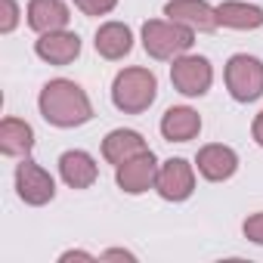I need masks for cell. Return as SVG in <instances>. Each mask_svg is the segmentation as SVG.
I'll list each match as a JSON object with an SVG mask.
<instances>
[{"label":"cell","mask_w":263,"mask_h":263,"mask_svg":"<svg viewBox=\"0 0 263 263\" xmlns=\"http://www.w3.org/2000/svg\"><path fill=\"white\" fill-rule=\"evenodd\" d=\"M37 105H41L44 121L53 127H62V130L81 127L93 118V105H90L87 93L68 78H56V81L44 84Z\"/></svg>","instance_id":"cell-1"},{"label":"cell","mask_w":263,"mask_h":263,"mask_svg":"<svg viewBox=\"0 0 263 263\" xmlns=\"http://www.w3.org/2000/svg\"><path fill=\"white\" fill-rule=\"evenodd\" d=\"M158 96V81L149 68H124L115 74V84H111V102L118 111L124 115H140L146 111Z\"/></svg>","instance_id":"cell-2"},{"label":"cell","mask_w":263,"mask_h":263,"mask_svg":"<svg viewBox=\"0 0 263 263\" xmlns=\"http://www.w3.org/2000/svg\"><path fill=\"white\" fill-rule=\"evenodd\" d=\"M195 44V31L180 25V22H164V19H149L143 25V47L152 59H180L183 53H189Z\"/></svg>","instance_id":"cell-3"},{"label":"cell","mask_w":263,"mask_h":263,"mask_svg":"<svg viewBox=\"0 0 263 263\" xmlns=\"http://www.w3.org/2000/svg\"><path fill=\"white\" fill-rule=\"evenodd\" d=\"M226 90L235 102H257L263 96V62L248 53H235L226 62Z\"/></svg>","instance_id":"cell-4"},{"label":"cell","mask_w":263,"mask_h":263,"mask_svg":"<svg viewBox=\"0 0 263 263\" xmlns=\"http://www.w3.org/2000/svg\"><path fill=\"white\" fill-rule=\"evenodd\" d=\"M171 81L183 96H204L211 90L214 81V68L204 56H189L183 53L180 59H174L171 65Z\"/></svg>","instance_id":"cell-5"},{"label":"cell","mask_w":263,"mask_h":263,"mask_svg":"<svg viewBox=\"0 0 263 263\" xmlns=\"http://www.w3.org/2000/svg\"><path fill=\"white\" fill-rule=\"evenodd\" d=\"M115 180H118V189L127 192V195H143V192L155 189L158 161H155L152 149L137 155V158H130V161H124L121 167H115Z\"/></svg>","instance_id":"cell-6"},{"label":"cell","mask_w":263,"mask_h":263,"mask_svg":"<svg viewBox=\"0 0 263 263\" xmlns=\"http://www.w3.org/2000/svg\"><path fill=\"white\" fill-rule=\"evenodd\" d=\"M155 192L164 201H186L195 192V171L186 158H171L158 167V180H155Z\"/></svg>","instance_id":"cell-7"},{"label":"cell","mask_w":263,"mask_h":263,"mask_svg":"<svg viewBox=\"0 0 263 263\" xmlns=\"http://www.w3.org/2000/svg\"><path fill=\"white\" fill-rule=\"evenodd\" d=\"M16 192H19V198H22L25 204L41 208V204L53 201L56 183H53V177H50L41 164H34V161L25 158V161L16 167Z\"/></svg>","instance_id":"cell-8"},{"label":"cell","mask_w":263,"mask_h":263,"mask_svg":"<svg viewBox=\"0 0 263 263\" xmlns=\"http://www.w3.org/2000/svg\"><path fill=\"white\" fill-rule=\"evenodd\" d=\"M164 16L192 31H217L220 28L217 7H211L208 0H171L164 7Z\"/></svg>","instance_id":"cell-9"},{"label":"cell","mask_w":263,"mask_h":263,"mask_svg":"<svg viewBox=\"0 0 263 263\" xmlns=\"http://www.w3.org/2000/svg\"><path fill=\"white\" fill-rule=\"evenodd\" d=\"M34 53L50 62V65H71L78 56H81V37L74 31H50V34H41L37 44H34Z\"/></svg>","instance_id":"cell-10"},{"label":"cell","mask_w":263,"mask_h":263,"mask_svg":"<svg viewBox=\"0 0 263 263\" xmlns=\"http://www.w3.org/2000/svg\"><path fill=\"white\" fill-rule=\"evenodd\" d=\"M195 164H198V174H201L204 180L223 183V180H229V177L238 171V155H235L229 146H223V143H211V146H201V149H198Z\"/></svg>","instance_id":"cell-11"},{"label":"cell","mask_w":263,"mask_h":263,"mask_svg":"<svg viewBox=\"0 0 263 263\" xmlns=\"http://www.w3.org/2000/svg\"><path fill=\"white\" fill-rule=\"evenodd\" d=\"M201 134V115L189 105H174L161 118V137L167 143H189Z\"/></svg>","instance_id":"cell-12"},{"label":"cell","mask_w":263,"mask_h":263,"mask_svg":"<svg viewBox=\"0 0 263 263\" xmlns=\"http://www.w3.org/2000/svg\"><path fill=\"white\" fill-rule=\"evenodd\" d=\"M143 152H149V146H146V140L137 134V130L118 127V130H111V134L102 140V158H105L108 164H115V167H121L124 161L137 158V155H143Z\"/></svg>","instance_id":"cell-13"},{"label":"cell","mask_w":263,"mask_h":263,"mask_svg":"<svg viewBox=\"0 0 263 263\" xmlns=\"http://www.w3.org/2000/svg\"><path fill=\"white\" fill-rule=\"evenodd\" d=\"M59 177L71 189H90L99 177V167H96L93 155L71 149V152H62V158H59Z\"/></svg>","instance_id":"cell-14"},{"label":"cell","mask_w":263,"mask_h":263,"mask_svg":"<svg viewBox=\"0 0 263 263\" xmlns=\"http://www.w3.org/2000/svg\"><path fill=\"white\" fill-rule=\"evenodd\" d=\"M93 47H96V53L102 59L118 62V59H124L130 50H134V31H130L124 22H105V25H99Z\"/></svg>","instance_id":"cell-15"},{"label":"cell","mask_w":263,"mask_h":263,"mask_svg":"<svg viewBox=\"0 0 263 263\" xmlns=\"http://www.w3.org/2000/svg\"><path fill=\"white\" fill-rule=\"evenodd\" d=\"M71 22V13L62 0H31L28 4V25L37 34H50V31H62Z\"/></svg>","instance_id":"cell-16"},{"label":"cell","mask_w":263,"mask_h":263,"mask_svg":"<svg viewBox=\"0 0 263 263\" xmlns=\"http://www.w3.org/2000/svg\"><path fill=\"white\" fill-rule=\"evenodd\" d=\"M31 149H34V130L28 121H19V118L0 121V152L7 158H28Z\"/></svg>","instance_id":"cell-17"},{"label":"cell","mask_w":263,"mask_h":263,"mask_svg":"<svg viewBox=\"0 0 263 263\" xmlns=\"http://www.w3.org/2000/svg\"><path fill=\"white\" fill-rule=\"evenodd\" d=\"M217 19L223 28H235V31H254L263 25V10L245 0H223L217 7Z\"/></svg>","instance_id":"cell-18"},{"label":"cell","mask_w":263,"mask_h":263,"mask_svg":"<svg viewBox=\"0 0 263 263\" xmlns=\"http://www.w3.org/2000/svg\"><path fill=\"white\" fill-rule=\"evenodd\" d=\"M19 25V4L16 0H0V34H10Z\"/></svg>","instance_id":"cell-19"},{"label":"cell","mask_w":263,"mask_h":263,"mask_svg":"<svg viewBox=\"0 0 263 263\" xmlns=\"http://www.w3.org/2000/svg\"><path fill=\"white\" fill-rule=\"evenodd\" d=\"M74 7L84 13V16H105L118 7V0H74Z\"/></svg>","instance_id":"cell-20"},{"label":"cell","mask_w":263,"mask_h":263,"mask_svg":"<svg viewBox=\"0 0 263 263\" xmlns=\"http://www.w3.org/2000/svg\"><path fill=\"white\" fill-rule=\"evenodd\" d=\"M241 229H245V238H248V241L263 245V211H260V214H251Z\"/></svg>","instance_id":"cell-21"},{"label":"cell","mask_w":263,"mask_h":263,"mask_svg":"<svg viewBox=\"0 0 263 263\" xmlns=\"http://www.w3.org/2000/svg\"><path fill=\"white\" fill-rule=\"evenodd\" d=\"M251 134H254V143L263 149V111L254 118V124H251Z\"/></svg>","instance_id":"cell-22"},{"label":"cell","mask_w":263,"mask_h":263,"mask_svg":"<svg viewBox=\"0 0 263 263\" xmlns=\"http://www.w3.org/2000/svg\"><path fill=\"white\" fill-rule=\"evenodd\" d=\"M102 260H137V257L130 254V251H121V248H118V251H105Z\"/></svg>","instance_id":"cell-23"},{"label":"cell","mask_w":263,"mask_h":263,"mask_svg":"<svg viewBox=\"0 0 263 263\" xmlns=\"http://www.w3.org/2000/svg\"><path fill=\"white\" fill-rule=\"evenodd\" d=\"M59 260L62 263H68V260H93V254H87V251H65Z\"/></svg>","instance_id":"cell-24"}]
</instances>
